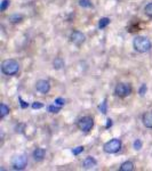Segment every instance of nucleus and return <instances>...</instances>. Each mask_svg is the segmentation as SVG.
Masks as SVG:
<instances>
[{
  "label": "nucleus",
  "instance_id": "obj_11",
  "mask_svg": "<svg viewBox=\"0 0 152 171\" xmlns=\"http://www.w3.org/2000/svg\"><path fill=\"white\" fill-rule=\"evenodd\" d=\"M97 165V161L93 156H87L83 161V167L85 169H93Z\"/></svg>",
  "mask_w": 152,
  "mask_h": 171
},
{
  "label": "nucleus",
  "instance_id": "obj_26",
  "mask_svg": "<svg viewBox=\"0 0 152 171\" xmlns=\"http://www.w3.org/2000/svg\"><path fill=\"white\" fill-rule=\"evenodd\" d=\"M54 103H55L56 105H58V106H63V105L65 104V99L62 98V97H58V98L55 99Z\"/></svg>",
  "mask_w": 152,
  "mask_h": 171
},
{
  "label": "nucleus",
  "instance_id": "obj_12",
  "mask_svg": "<svg viewBox=\"0 0 152 171\" xmlns=\"http://www.w3.org/2000/svg\"><path fill=\"white\" fill-rule=\"evenodd\" d=\"M134 168H135V165L132 161H125L122 164L120 165V168L119 170L120 171H133Z\"/></svg>",
  "mask_w": 152,
  "mask_h": 171
},
{
  "label": "nucleus",
  "instance_id": "obj_16",
  "mask_svg": "<svg viewBox=\"0 0 152 171\" xmlns=\"http://www.w3.org/2000/svg\"><path fill=\"white\" fill-rule=\"evenodd\" d=\"M61 110H62V106H58V105H56V104L47 106V111L49 112V113H53V114L58 113V112H61Z\"/></svg>",
  "mask_w": 152,
  "mask_h": 171
},
{
  "label": "nucleus",
  "instance_id": "obj_14",
  "mask_svg": "<svg viewBox=\"0 0 152 171\" xmlns=\"http://www.w3.org/2000/svg\"><path fill=\"white\" fill-rule=\"evenodd\" d=\"M110 22H111V19L109 18V17H102V18L100 19V22H98V28H101V30H103V28H105L110 24Z\"/></svg>",
  "mask_w": 152,
  "mask_h": 171
},
{
  "label": "nucleus",
  "instance_id": "obj_15",
  "mask_svg": "<svg viewBox=\"0 0 152 171\" xmlns=\"http://www.w3.org/2000/svg\"><path fill=\"white\" fill-rule=\"evenodd\" d=\"M7 114H9V107H8L6 104H3H3L0 105V117L3 119Z\"/></svg>",
  "mask_w": 152,
  "mask_h": 171
},
{
  "label": "nucleus",
  "instance_id": "obj_17",
  "mask_svg": "<svg viewBox=\"0 0 152 171\" xmlns=\"http://www.w3.org/2000/svg\"><path fill=\"white\" fill-rule=\"evenodd\" d=\"M23 21V16L19 15V14H15V15L9 16V22L13 23V24H17V23H21Z\"/></svg>",
  "mask_w": 152,
  "mask_h": 171
},
{
  "label": "nucleus",
  "instance_id": "obj_3",
  "mask_svg": "<svg viewBox=\"0 0 152 171\" xmlns=\"http://www.w3.org/2000/svg\"><path fill=\"white\" fill-rule=\"evenodd\" d=\"M132 91H133L132 85L126 82H119L114 88V95L119 98H126L132 94Z\"/></svg>",
  "mask_w": 152,
  "mask_h": 171
},
{
  "label": "nucleus",
  "instance_id": "obj_2",
  "mask_svg": "<svg viewBox=\"0 0 152 171\" xmlns=\"http://www.w3.org/2000/svg\"><path fill=\"white\" fill-rule=\"evenodd\" d=\"M19 71V64L15 60H5L1 63V72L7 76L16 75Z\"/></svg>",
  "mask_w": 152,
  "mask_h": 171
},
{
  "label": "nucleus",
  "instance_id": "obj_13",
  "mask_svg": "<svg viewBox=\"0 0 152 171\" xmlns=\"http://www.w3.org/2000/svg\"><path fill=\"white\" fill-rule=\"evenodd\" d=\"M64 60L62 57H56L54 60H53V67H54L55 70H61V69H63L64 67Z\"/></svg>",
  "mask_w": 152,
  "mask_h": 171
},
{
  "label": "nucleus",
  "instance_id": "obj_23",
  "mask_svg": "<svg viewBox=\"0 0 152 171\" xmlns=\"http://www.w3.org/2000/svg\"><path fill=\"white\" fill-rule=\"evenodd\" d=\"M84 149H85V147L84 146H78V147H76V148H73L72 149V154L73 155H79L80 153H83L84 152Z\"/></svg>",
  "mask_w": 152,
  "mask_h": 171
},
{
  "label": "nucleus",
  "instance_id": "obj_8",
  "mask_svg": "<svg viewBox=\"0 0 152 171\" xmlns=\"http://www.w3.org/2000/svg\"><path fill=\"white\" fill-rule=\"evenodd\" d=\"M35 89H37V91H39L40 94L46 95V94H48L49 90H51V83H49L48 80H44V79L38 80L37 83H35Z\"/></svg>",
  "mask_w": 152,
  "mask_h": 171
},
{
  "label": "nucleus",
  "instance_id": "obj_10",
  "mask_svg": "<svg viewBox=\"0 0 152 171\" xmlns=\"http://www.w3.org/2000/svg\"><path fill=\"white\" fill-rule=\"evenodd\" d=\"M32 156L35 158V161L37 162H40L42 161L46 156V149L45 148H41V147H38V148H35L32 153Z\"/></svg>",
  "mask_w": 152,
  "mask_h": 171
},
{
  "label": "nucleus",
  "instance_id": "obj_19",
  "mask_svg": "<svg viewBox=\"0 0 152 171\" xmlns=\"http://www.w3.org/2000/svg\"><path fill=\"white\" fill-rule=\"evenodd\" d=\"M79 6L83 8H90L93 7V3L90 0H79Z\"/></svg>",
  "mask_w": 152,
  "mask_h": 171
},
{
  "label": "nucleus",
  "instance_id": "obj_22",
  "mask_svg": "<svg viewBox=\"0 0 152 171\" xmlns=\"http://www.w3.org/2000/svg\"><path fill=\"white\" fill-rule=\"evenodd\" d=\"M133 146H134V148L136 149V151H139V149H141L143 147L142 140H141V139H135V142H134Z\"/></svg>",
  "mask_w": 152,
  "mask_h": 171
},
{
  "label": "nucleus",
  "instance_id": "obj_21",
  "mask_svg": "<svg viewBox=\"0 0 152 171\" xmlns=\"http://www.w3.org/2000/svg\"><path fill=\"white\" fill-rule=\"evenodd\" d=\"M146 90H148V87H146L145 83H143V85L141 86V87H139V89H138L139 96H141V97H144V96H145V94H146Z\"/></svg>",
  "mask_w": 152,
  "mask_h": 171
},
{
  "label": "nucleus",
  "instance_id": "obj_6",
  "mask_svg": "<svg viewBox=\"0 0 152 171\" xmlns=\"http://www.w3.org/2000/svg\"><path fill=\"white\" fill-rule=\"evenodd\" d=\"M28 165V158L25 155H16L12 160V168L14 170H23Z\"/></svg>",
  "mask_w": 152,
  "mask_h": 171
},
{
  "label": "nucleus",
  "instance_id": "obj_25",
  "mask_svg": "<svg viewBox=\"0 0 152 171\" xmlns=\"http://www.w3.org/2000/svg\"><path fill=\"white\" fill-rule=\"evenodd\" d=\"M44 107V104L40 103V101H35L33 104H32V108L33 110H40V108Z\"/></svg>",
  "mask_w": 152,
  "mask_h": 171
},
{
  "label": "nucleus",
  "instance_id": "obj_18",
  "mask_svg": "<svg viewBox=\"0 0 152 171\" xmlns=\"http://www.w3.org/2000/svg\"><path fill=\"white\" fill-rule=\"evenodd\" d=\"M98 110H100V111H101L103 114L108 113V101H106V98L102 101L101 104L98 105Z\"/></svg>",
  "mask_w": 152,
  "mask_h": 171
},
{
  "label": "nucleus",
  "instance_id": "obj_5",
  "mask_svg": "<svg viewBox=\"0 0 152 171\" xmlns=\"http://www.w3.org/2000/svg\"><path fill=\"white\" fill-rule=\"evenodd\" d=\"M77 127L83 132H89L94 127V119L92 117H89V115L80 117L78 122H77Z\"/></svg>",
  "mask_w": 152,
  "mask_h": 171
},
{
  "label": "nucleus",
  "instance_id": "obj_1",
  "mask_svg": "<svg viewBox=\"0 0 152 171\" xmlns=\"http://www.w3.org/2000/svg\"><path fill=\"white\" fill-rule=\"evenodd\" d=\"M133 47L137 53L144 54V53H148V51L151 49L152 44L148 37H144V35H137V37H135L133 40Z\"/></svg>",
  "mask_w": 152,
  "mask_h": 171
},
{
  "label": "nucleus",
  "instance_id": "obj_20",
  "mask_svg": "<svg viewBox=\"0 0 152 171\" xmlns=\"http://www.w3.org/2000/svg\"><path fill=\"white\" fill-rule=\"evenodd\" d=\"M9 5H10V1L9 0H3L1 1V5H0V12H6L7 10V8L9 7Z\"/></svg>",
  "mask_w": 152,
  "mask_h": 171
},
{
  "label": "nucleus",
  "instance_id": "obj_9",
  "mask_svg": "<svg viewBox=\"0 0 152 171\" xmlns=\"http://www.w3.org/2000/svg\"><path fill=\"white\" fill-rule=\"evenodd\" d=\"M142 123L148 129H152V111L145 112L142 115Z\"/></svg>",
  "mask_w": 152,
  "mask_h": 171
},
{
  "label": "nucleus",
  "instance_id": "obj_28",
  "mask_svg": "<svg viewBox=\"0 0 152 171\" xmlns=\"http://www.w3.org/2000/svg\"><path fill=\"white\" fill-rule=\"evenodd\" d=\"M111 127H112V120H111V119H108V120H106V126H105V128L109 129V128H111Z\"/></svg>",
  "mask_w": 152,
  "mask_h": 171
},
{
  "label": "nucleus",
  "instance_id": "obj_7",
  "mask_svg": "<svg viewBox=\"0 0 152 171\" xmlns=\"http://www.w3.org/2000/svg\"><path fill=\"white\" fill-rule=\"evenodd\" d=\"M85 40H86L85 34H84L83 32L78 31V30L73 31L70 34V41L72 42L73 44H76V46H81L85 42Z\"/></svg>",
  "mask_w": 152,
  "mask_h": 171
},
{
  "label": "nucleus",
  "instance_id": "obj_4",
  "mask_svg": "<svg viewBox=\"0 0 152 171\" xmlns=\"http://www.w3.org/2000/svg\"><path fill=\"white\" fill-rule=\"evenodd\" d=\"M121 146H122L121 140L119 138H113V139L105 142L104 146H103V151L108 154H114V153H118L120 151Z\"/></svg>",
  "mask_w": 152,
  "mask_h": 171
},
{
  "label": "nucleus",
  "instance_id": "obj_24",
  "mask_svg": "<svg viewBox=\"0 0 152 171\" xmlns=\"http://www.w3.org/2000/svg\"><path fill=\"white\" fill-rule=\"evenodd\" d=\"M144 10H145V14L149 17H152V3H148L145 6V8H144Z\"/></svg>",
  "mask_w": 152,
  "mask_h": 171
},
{
  "label": "nucleus",
  "instance_id": "obj_27",
  "mask_svg": "<svg viewBox=\"0 0 152 171\" xmlns=\"http://www.w3.org/2000/svg\"><path fill=\"white\" fill-rule=\"evenodd\" d=\"M19 105H21V107L22 108H26L29 106V104L25 101H23L22 97H19Z\"/></svg>",
  "mask_w": 152,
  "mask_h": 171
}]
</instances>
